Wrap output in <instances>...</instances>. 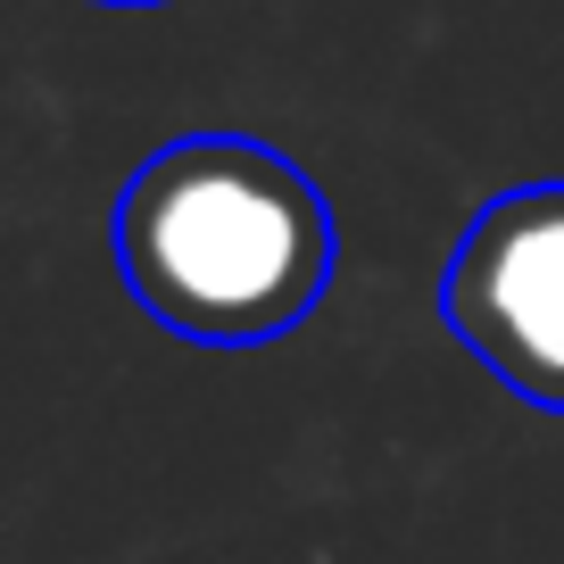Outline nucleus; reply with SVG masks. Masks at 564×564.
Masks as SVG:
<instances>
[{
    "mask_svg": "<svg viewBox=\"0 0 564 564\" xmlns=\"http://www.w3.org/2000/svg\"><path fill=\"white\" fill-rule=\"evenodd\" d=\"M108 9H150V0H108Z\"/></svg>",
    "mask_w": 564,
    "mask_h": 564,
    "instance_id": "7ed1b4c3",
    "label": "nucleus"
},
{
    "mask_svg": "<svg viewBox=\"0 0 564 564\" xmlns=\"http://www.w3.org/2000/svg\"><path fill=\"white\" fill-rule=\"evenodd\" d=\"M441 316L514 399L564 415V183L498 192L465 225Z\"/></svg>",
    "mask_w": 564,
    "mask_h": 564,
    "instance_id": "f03ea898",
    "label": "nucleus"
},
{
    "mask_svg": "<svg viewBox=\"0 0 564 564\" xmlns=\"http://www.w3.org/2000/svg\"><path fill=\"white\" fill-rule=\"evenodd\" d=\"M117 274L166 333L258 349L333 282V208L300 166L249 133H183L141 159L117 199Z\"/></svg>",
    "mask_w": 564,
    "mask_h": 564,
    "instance_id": "f257e3e1",
    "label": "nucleus"
}]
</instances>
